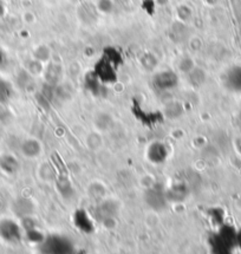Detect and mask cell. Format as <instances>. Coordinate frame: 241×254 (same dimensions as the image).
Instances as JSON below:
<instances>
[{"mask_svg": "<svg viewBox=\"0 0 241 254\" xmlns=\"http://www.w3.org/2000/svg\"><path fill=\"white\" fill-rule=\"evenodd\" d=\"M154 84L160 90H168L178 84V77L172 71H162L154 78Z\"/></svg>", "mask_w": 241, "mask_h": 254, "instance_id": "obj_1", "label": "cell"}, {"mask_svg": "<svg viewBox=\"0 0 241 254\" xmlns=\"http://www.w3.org/2000/svg\"><path fill=\"white\" fill-rule=\"evenodd\" d=\"M13 95V88L7 80L0 78V104L7 103Z\"/></svg>", "mask_w": 241, "mask_h": 254, "instance_id": "obj_2", "label": "cell"}, {"mask_svg": "<svg viewBox=\"0 0 241 254\" xmlns=\"http://www.w3.org/2000/svg\"><path fill=\"white\" fill-rule=\"evenodd\" d=\"M113 8V4L110 0H100V10L103 12H110Z\"/></svg>", "mask_w": 241, "mask_h": 254, "instance_id": "obj_3", "label": "cell"}, {"mask_svg": "<svg viewBox=\"0 0 241 254\" xmlns=\"http://www.w3.org/2000/svg\"><path fill=\"white\" fill-rule=\"evenodd\" d=\"M6 63V55H5V51L2 50L1 48H0V69H1L2 66H4Z\"/></svg>", "mask_w": 241, "mask_h": 254, "instance_id": "obj_4", "label": "cell"}]
</instances>
